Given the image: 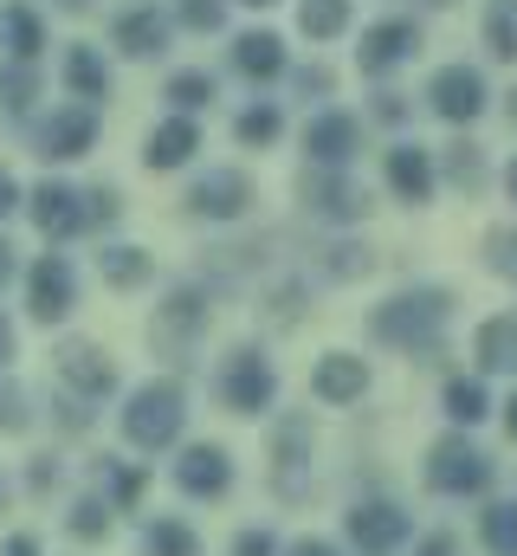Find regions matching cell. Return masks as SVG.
I'll return each instance as SVG.
<instances>
[{"label":"cell","mask_w":517,"mask_h":556,"mask_svg":"<svg viewBox=\"0 0 517 556\" xmlns=\"http://www.w3.org/2000/svg\"><path fill=\"white\" fill-rule=\"evenodd\" d=\"M59 7H72V13H78V7H91V0H59Z\"/></svg>","instance_id":"obj_50"},{"label":"cell","mask_w":517,"mask_h":556,"mask_svg":"<svg viewBox=\"0 0 517 556\" xmlns=\"http://www.w3.org/2000/svg\"><path fill=\"white\" fill-rule=\"evenodd\" d=\"M33 91H39L33 65H20V72H0V104H7V111H26V104H33Z\"/></svg>","instance_id":"obj_36"},{"label":"cell","mask_w":517,"mask_h":556,"mask_svg":"<svg viewBox=\"0 0 517 556\" xmlns=\"http://www.w3.org/2000/svg\"><path fill=\"white\" fill-rule=\"evenodd\" d=\"M104 531H111V505L78 498V505H72V538H104Z\"/></svg>","instance_id":"obj_35"},{"label":"cell","mask_w":517,"mask_h":556,"mask_svg":"<svg viewBox=\"0 0 517 556\" xmlns=\"http://www.w3.org/2000/svg\"><path fill=\"white\" fill-rule=\"evenodd\" d=\"M142 551H149V556H201V544H194V531H188V525L155 518V525L142 531Z\"/></svg>","instance_id":"obj_27"},{"label":"cell","mask_w":517,"mask_h":556,"mask_svg":"<svg viewBox=\"0 0 517 556\" xmlns=\"http://www.w3.org/2000/svg\"><path fill=\"white\" fill-rule=\"evenodd\" d=\"M0 33H7V46H13L26 65H33V59H39V46H46V26H39V13H26V7H7Z\"/></svg>","instance_id":"obj_26"},{"label":"cell","mask_w":517,"mask_h":556,"mask_svg":"<svg viewBox=\"0 0 517 556\" xmlns=\"http://www.w3.org/2000/svg\"><path fill=\"white\" fill-rule=\"evenodd\" d=\"M181 420H188L181 382H142V389L129 395V408H124V433H129V446L162 453V446L181 440Z\"/></svg>","instance_id":"obj_2"},{"label":"cell","mask_w":517,"mask_h":556,"mask_svg":"<svg viewBox=\"0 0 517 556\" xmlns=\"http://www.w3.org/2000/svg\"><path fill=\"white\" fill-rule=\"evenodd\" d=\"M492 273H517V233H492Z\"/></svg>","instance_id":"obj_39"},{"label":"cell","mask_w":517,"mask_h":556,"mask_svg":"<svg viewBox=\"0 0 517 556\" xmlns=\"http://www.w3.org/2000/svg\"><path fill=\"white\" fill-rule=\"evenodd\" d=\"M472 350H479V369L517 376V317H486L479 337H472Z\"/></svg>","instance_id":"obj_22"},{"label":"cell","mask_w":517,"mask_h":556,"mask_svg":"<svg viewBox=\"0 0 517 556\" xmlns=\"http://www.w3.org/2000/svg\"><path fill=\"white\" fill-rule=\"evenodd\" d=\"M311 389H317L330 408H343V402H363V389H369V369H363V356H343V350H330V356L317 363Z\"/></svg>","instance_id":"obj_14"},{"label":"cell","mask_w":517,"mask_h":556,"mask_svg":"<svg viewBox=\"0 0 517 556\" xmlns=\"http://www.w3.org/2000/svg\"><path fill=\"white\" fill-rule=\"evenodd\" d=\"M98 273L111 278V285H142L149 278V260H142V247H104L98 253Z\"/></svg>","instance_id":"obj_29"},{"label":"cell","mask_w":517,"mask_h":556,"mask_svg":"<svg viewBox=\"0 0 517 556\" xmlns=\"http://www.w3.org/2000/svg\"><path fill=\"white\" fill-rule=\"evenodd\" d=\"M446 415L466 420V427H472V420H486V382H466V376H459V382H446Z\"/></svg>","instance_id":"obj_31"},{"label":"cell","mask_w":517,"mask_h":556,"mask_svg":"<svg viewBox=\"0 0 517 556\" xmlns=\"http://www.w3.org/2000/svg\"><path fill=\"white\" fill-rule=\"evenodd\" d=\"M65 85H72L78 98H111V72H104V59H98L91 46H72V52H65Z\"/></svg>","instance_id":"obj_24"},{"label":"cell","mask_w":517,"mask_h":556,"mask_svg":"<svg viewBox=\"0 0 517 556\" xmlns=\"http://www.w3.org/2000/svg\"><path fill=\"white\" fill-rule=\"evenodd\" d=\"M13 201H20V188H13V175H7V168H0V220H7V214H13Z\"/></svg>","instance_id":"obj_45"},{"label":"cell","mask_w":517,"mask_h":556,"mask_svg":"<svg viewBox=\"0 0 517 556\" xmlns=\"http://www.w3.org/2000/svg\"><path fill=\"white\" fill-rule=\"evenodd\" d=\"M91 142H98V117H91V111H52L46 130H39V155L72 162V155H85Z\"/></svg>","instance_id":"obj_15"},{"label":"cell","mask_w":517,"mask_h":556,"mask_svg":"<svg viewBox=\"0 0 517 556\" xmlns=\"http://www.w3.org/2000/svg\"><path fill=\"white\" fill-rule=\"evenodd\" d=\"M298 194H304V207L311 214H324V220H356L369 201H363V188L343 175V168H311L304 181H298Z\"/></svg>","instance_id":"obj_7"},{"label":"cell","mask_w":517,"mask_h":556,"mask_svg":"<svg viewBox=\"0 0 517 556\" xmlns=\"http://www.w3.org/2000/svg\"><path fill=\"white\" fill-rule=\"evenodd\" d=\"M247 201H253V181H247L240 168H214V175H201V181L188 188V207L207 214V220H240Z\"/></svg>","instance_id":"obj_11"},{"label":"cell","mask_w":517,"mask_h":556,"mask_svg":"<svg viewBox=\"0 0 517 556\" xmlns=\"http://www.w3.org/2000/svg\"><path fill=\"white\" fill-rule=\"evenodd\" d=\"M78 201H85V194H72V188H59V181L33 188V220H39V233H52V240L78 233V227H85V207H78Z\"/></svg>","instance_id":"obj_18"},{"label":"cell","mask_w":517,"mask_h":556,"mask_svg":"<svg viewBox=\"0 0 517 556\" xmlns=\"http://www.w3.org/2000/svg\"><path fill=\"white\" fill-rule=\"evenodd\" d=\"M298 26L311 39H337L350 26V0H298Z\"/></svg>","instance_id":"obj_25"},{"label":"cell","mask_w":517,"mask_h":556,"mask_svg":"<svg viewBox=\"0 0 517 556\" xmlns=\"http://www.w3.org/2000/svg\"><path fill=\"white\" fill-rule=\"evenodd\" d=\"M175 485H181L188 498H220V492L234 485V459H227V446H188V453L175 459Z\"/></svg>","instance_id":"obj_12"},{"label":"cell","mask_w":517,"mask_h":556,"mask_svg":"<svg viewBox=\"0 0 517 556\" xmlns=\"http://www.w3.org/2000/svg\"><path fill=\"white\" fill-rule=\"evenodd\" d=\"M298 85H304V91H330V72H324V65H311V72H298Z\"/></svg>","instance_id":"obj_44"},{"label":"cell","mask_w":517,"mask_h":556,"mask_svg":"<svg viewBox=\"0 0 517 556\" xmlns=\"http://www.w3.org/2000/svg\"><path fill=\"white\" fill-rule=\"evenodd\" d=\"M7 363H13V324L0 317V369H7Z\"/></svg>","instance_id":"obj_46"},{"label":"cell","mask_w":517,"mask_h":556,"mask_svg":"<svg viewBox=\"0 0 517 556\" xmlns=\"http://www.w3.org/2000/svg\"><path fill=\"white\" fill-rule=\"evenodd\" d=\"M117 46H124L129 59L162 52V46H168V13H155V7H129V13H117Z\"/></svg>","instance_id":"obj_20"},{"label":"cell","mask_w":517,"mask_h":556,"mask_svg":"<svg viewBox=\"0 0 517 556\" xmlns=\"http://www.w3.org/2000/svg\"><path fill=\"white\" fill-rule=\"evenodd\" d=\"M272 459H278V466H272L278 492H285V498H304L311 485H304V472H298V466L311 459V427H304V420H285V427H278V446H272Z\"/></svg>","instance_id":"obj_17"},{"label":"cell","mask_w":517,"mask_h":556,"mask_svg":"<svg viewBox=\"0 0 517 556\" xmlns=\"http://www.w3.org/2000/svg\"><path fill=\"white\" fill-rule=\"evenodd\" d=\"M168 98H175L181 111H201V104H214V78H207V72H175V78H168Z\"/></svg>","instance_id":"obj_32"},{"label":"cell","mask_w":517,"mask_h":556,"mask_svg":"<svg viewBox=\"0 0 517 556\" xmlns=\"http://www.w3.org/2000/svg\"><path fill=\"white\" fill-rule=\"evenodd\" d=\"M0 505H7V479H0Z\"/></svg>","instance_id":"obj_51"},{"label":"cell","mask_w":517,"mask_h":556,"mask_svg":"<svg viewBox=\"0 0 517 556\" xmlns=\"http://www.w3.org/2000/svg\"><path fill=\"white\" fill-rule=\"evenodd\" d=\"M505 427H512V440H517V395L505 402Z\"/></svg>","instance_id":"obj_48"},{"label":"cell","mask_w":517,"mask_h":556,"mask_svg":"<svg viewBox=\"0 0 517 556\" xmlns=\"http://www.w3.org/2000/svg\"><path fill=\"white\" fill-rule=\"evenodd\" d=\"M201 324H207V298H201L194 285H181V291L155 311V337H162L168 350H188V337H194Z\"/></svg>","instance_id":"obj_16"},{"label":"cell","mask_w":517,"mask_h":556,"mask_svg":"<svg viewBox=\"0 0 517 556\" xmlns=\"http://www.w3.org/2000/svg\"><path fill=\"white\" fill-rule=\"evenodd\" d=\"M72 298H78V278H72V266H65L59 253H46V260L26 273V304H33L39 324H59V317L72 311Z\"/></svg>","instance_id":"obj_9"},{"label":"cell","mask_w":517,"mask_h":556,"mask_svg":"<svg viewBox=\"0 0 517 556\" xmlns=\"http://www.w3.org/2000/svg\"><path fill=\"white\" fill-rule=\"evenodd\" d=\"M278 551V544H272V538H265V531H247V538H240V544H234V556H272Z\"/></svg>","instance_id":"obj_41"},{"label":"cell","mask_w":517,"mask_h":556,"mask_svg":"<svg viewBox=\"0 0 517 556\" xmlns=\"http://www.w3.org/2000/svg\"><path fill=\"white\" fill-rule=\"evenodd\" d=\"M285 556H337V544H324V538H298Z\"/></svg>","instance_id":"obj_43"},{"label":"cell","mask_w":517,"mask_h":556,"mask_svg":"<svg viewBox=\"0 0 517 556\" xmlns=\"http://www.w3.org/2000/svg\"><path fill=\"white\" fill-rule=\"evenodd\" d=\"M446 175H453L459 188H479V181H486V155H479L472 142H459V149L446 155Z\"/></svg>","instance_id":"obj_34"},{"label":"cell","mask_w":517,"mask_h":556,"mask_svg":"<svg viewBox=\"0 0 517 556\" xmlns=\"http://www.w3.org/2000/svg\"><path fill=\"white\" fill-rule=\"evenodd\" d=\"M479 538H486L492 556H517V505H492L486 525H479Z\"/></svg>","instance_id":"obj_30"},{"label":"cell","mask_w":517,"mask_h":556,"mask_svg":"<svg viewBox=\"0 0 517 556\" xmlns=\"http://www.w3.org/2000/svg\"><path fill=\"white\" fill-rule=\"evenodd\" d=\"M7 273H13V253H7V240H0V285H7Z\"/></svg>","instance_id":"obj_47"},{"label":"cell","mask_w":517,"mask_h":556,"mask_svg":"<svg viewBox=\"0 0 517 556\" xmlns=\"http://www.w3.org/2000/svg\"><path fill=\"white\" fill-rule=\"evenodd\" d=\"M350 544H356L363 556H394L401 544H407V511L388 505V498L356 505V511H350Z\"/></svg>","instance_id":"obj_5"},{"label":"cell","mask_w":517,"mask_h":556,"mask_svg":"<svg viewBox=\"0 0 517 556\" xmlns=\"http://www.w3.org/2000/svg\"><path fill=\"white\" fill-rule=\"evenodd\" d=\"M247 7H272V0H247Z\"/></svg>","instance_id":"obj_52"},{"label":"cell","mask_w":517,"mask_h":556,"mask_svg":"<svg viewBox=\"0 0 517 556\" xmlns=\"http://www.w3.org/2000/svg\"><path fill=\"white\" fill-rule=\"evenodd\" d=\"M446 311H453V298L433 291V285H420V291H394L388 304H376L369 330H376L382 343H394V350H407V356H433L440 337H446Z\"/></svg>","instance_id":"obj_1"},{"label":"cell","mask_w":517,"mask_h":556,"mask_svg":"<svg viewBox=\"0 0 517 556\" xmlns=\"http://www.w3.org/2000/svg\"><path fill=\"white\" fill-rule=\"evenodd\" d=\"M194 149H201V130H194L188 117H168V124H155V130H149L142 162H149V168H181Z\"/></svg>","instance_id":"obj_21"},{"label":"cell","mask_w":517,"mask_h":556,"mask_svg":"<svg viewBox=\"0 0 517 556\" xmlns=\"http://www.w3.org/2000/svg\"><path fill=\"white\" fill-rule=\"evenodd\" d=\"M278 124H285V117H278V111H272V104H253V111H247V117H240V124H234V130H240V142H272L278 137Z\"/></svg>","instance_id":"obj_33"},{"label":"cell","mask_w":517,"mask_h":556,"mask_svg":"<svg viewBox=\"0 0 517 556\" xmlns=\"http://www.w3.org/2000/svg\"><path fill=\"white\" fill-rule=\"evenodd\" d=\"M52 363H59V382H65V389H78L85 402H104V395L117 389V369L104 363V350H98V343H59V356H52Z\"/></svg>","instance_id":"obj_8"},{"label":"cell","mask_w":517,"mask_h":556,"mask_svg":"<svg viewBox=\"0 0 517 556\" xmlns=\"http://www.w3.org/2000/svg\"><path fill=\"white\" fill-rule=\"evenodd\" d=\"M427 98H433V111H440L446 124H472V117L486 111V78H479L472 65H446V72H433Z\"/></svg>","instance_id":"obj_6"},{"label":"cell","mask_w":517,"mask_h":556,"mask_svg":"<svg viewBox=\"0 0 517 556\" xmlns=\"http://www.w3.org/2000/svg\"><path fill=\"white\" fill-rule=\"evenodd\" d=\"M220 0H181V26H194V33H214L220 26Z\"/></svg>","instance_id":"obj_38"},{"label":"cell","mask_w":517,"mask_h":556,"mask_svg":"<svg viewBox=\"0 0 517 556\" xmlns=\"http://www.w3.org/2000/svg\"><path fill=\"white\" fill-rule=\"evenodd\" d=\"M33 420V408H26V395L13 389V382H0V433H20Z\"/></svg>","instance_id":"obj_37"},{"label":"cell","mask_w":517,"mask_h":556,"mask_svg":"<svg viewBox=\"0 0 517 556\" xmlns=\"http://www.w3.org/2000/svg\"><path fill=\"white\" fill-rule=\"evenodd\" d=\"M414 556H459V544H453L446 531H433V538H427V544H420Z\"/></svg>","instance_id":"obj_42"},{"label":"cell","mask_w":517,"mask_h":556,"mask_svg":"<svg viewBox=\"0 0 517 556\" xmlns=\"http://www.w3.org/2000/svg\"><path fill=\"white\" fill-rule=\"evenodd\" d=\"M234 65H240L247 78H278V72H285L278 33H247V39H234Z\"/></svg>","instance_id":"obj_23"},{"label":"cell","mask_w":517,"mask_h":556,"mask_svg":"<svg viewBox=\"0 0 517 556\" xmlns=\"http://www.w3.org/2000/svg\"><path fill=\"white\" fill-rule=\"evenodd\" d=\"M505 188H512V201H517V155H512V168H505Z\"/></svg>","instance_id":"obj_49"},{"label":"cell","mask_w":517,"mask_h":556,"mask_svg":"<svg viewBox=\"0 0 517 556\" xmlns=\"http://www.w3.org/2000/svg\"><path fill=\"white\" fill-rule=\"evenodd\" d=\"M486 46L499 59H517V0H492L486 7Z\"/></svg>","instance_id":"obj_28"},{"label":"cell","mask_w":517,"mask_h":556,"mask_svg":"<svg viewBox=\"0 0 517 556\" xmlns=\"http://www.w3.org/2000/svg\"><path fill=\"white\" fill-rule=\"evenodd\" d=\"M91 207H85V220H117V188H98V194H85Z\"/></svg>","instance_id":"obj_40"},{"label":"cell","mask_w":517,"mask_h":556,"mask_svg":"<svg viewBox=\"0 0 517 556\" xmlns=\"http://www.w3.org/2000/svg\"><path fill=\"white\" fill-rule=\"evenodd\" d=\"M388 181H394L401 201H427V194H433V162H427V149H420V142H394V149H388Z\"/></svg>","instance_id":"obj_19"},{"label":"cell","mask_w":517,"mask_h":556,"mask_svg":"<svg viewBox=\"0 0 517 556\" xmlns=\"http://www.w3.org/2000/svg\"><path fill=\"white\" fill-rule=\"evenodd\" d=\"M427 485H433V492H446V498L486 492V485H492V459L453 433V440H440V446L427 453Z\"/></svg>","instance_id":"obj_3"},{"label":"cell","mask_w":517,"mask_h":556,"mask_svg":"<svg viewBox=\"0 0 517 556\" xmlns=\"http://www.w3.org/2000/svg\"><path fill=\"white\" fill-rule=\"evenodd\" d=\"M304 149H311L317 168H343V162L363 149V124H356L350 111H324V117L304 124Z\"/></svg>","instance_id":"obj_10"},{"label":"cell","mask_w":517,"mask_h":556,"mask_svg":"<svg viewBox=\"0 0 517 556\" xmlns=\"http://www.w3.org/2000/svg\"><path fill=\"white\" fill-rule=\"evenodd\" d=\"M414 52H420V26H414V20H382V26L363 33L356 65H363V72H388V65H401V59H414Z\"/></svg>","instance_id":"obj_13"},{"label":"cell","mask_w":517,"mask_h":556,"mask_svg":"<svg viewBox=\"0 0 517 556\" xmlns=\"http://www.w3.org/2000/svg\"><path fill=\"white\" fill-rule=\"evenodd\" d=\"M220 395H227L234 415H258V408H272L278 376H272V363H265L258 350H234V356H227V376H220Z\"/></svg>","instance_id":"obj_4"},{"label":"cell","mask_w":517,"mask_h":556,"mask_svg":"<svg viewBox=\"0 0 517 556\" xmlns=\"http://www.w3.org/2000/svg\"><path fill=\"white\" fill-rule=\"evenodd\" d=\"M512 117H517V98H512Z\"/></svg>","instance_id":"obj_53"}]
</instances>
